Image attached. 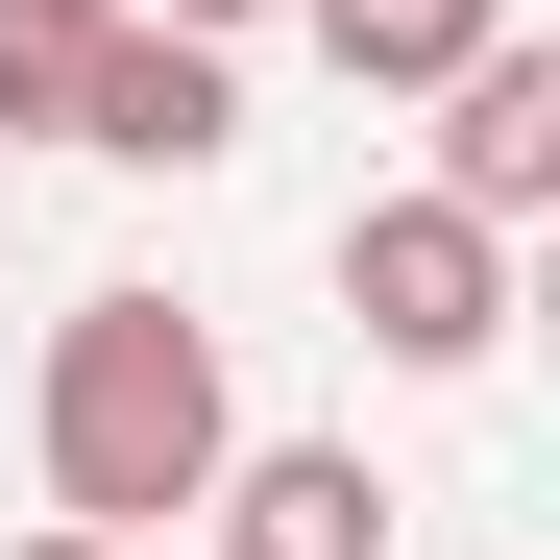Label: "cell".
<instances>
[{
    "mask_svg": "<svg viewBox=\"0 0 560 560\" xmlns=\"http://www.w3.org/2000/svg\"><path fill=\"white\" fill-rule=\"evenodd\" d=\"M25 439H49V512H73V536L171 560V536H196V488H220V439H244L220 317H171V293H73V317H49Z\"/></svg>",
    "mask_w": 560,
    "mask_h": 560,
    "instance_id": "6da1fadb",
    "label": "cell"
},
{
    "mask_svg": "<svg viewBox=\"0 0 560 560\" xmlns=\"http://www.w3.org/2000/svg\"><path fill=\"white\" fill-rule=\"evenodd\" d=\"M341 317H365V365L463 390V365L512 341V220H463L439 171H415V196H365V220H341Z\"/></svg>",
    "mask_w": 560,
    "mask_h": 560,
    "instance_id": "7a4b0ae2",
    "label": "cell"
},
{
    "mask_svg": "<svg viewBox=\"0 0 560 560\" xmlns=\"http://www.w3.org/2000/svg\"><path fill=\"white\" fill-rule=\"evenodd\" d=\"M73 147H98V171H220V147H244V49L98 0V25H73Z\"/></svg>",
    "mask_w": 560,
    "mask_h": 560,
    "instance_id": "3957f363",
    "label": "cell"
},
{
    "mask_svg": "<svg viewBox=\"0 0 560 560\" xmlns=\"http://www.w3.org/2000/svg\"><path fill=\"white\" fill-rule=\"evenodd\" d=\"M415 98H439V196L536 244V220H560V49H536V25H488L463 73H415Z\"/></svg>",
    "mask_w": 560,
    "mask_h": 560,
    "instance_id": "277c9868",
    "label": "cell"
},
{
    "mask_svg": "<svg viewBox=\"0 0 560 560\" xmlns=\"http://www.w3.org/2000/svg\"><path fill=\"white\" fill-rule=\"evenodd\" d=\"M390 463H365V439H220V488H196V536L220 560H390Z\"/></svg>",
    "mask_w": 560,
    "mask_h": 560,
    "instance_id": "5b68a950",
    "label": "cell"
},
{
    "mask_svg": "<svg viewBox=\"0 0 560 560\" xmlns=\"http://www.w3.org/2000/svg\"><path fill=\"white\" fill-rule=\"evenodd\" d=\"M293 25H317V73H341V98H415V73H463L512 0H293Z\"/></svg>",
    "mask_w": 560,
    "mask_h": 560,
    "instance_id": "8992f818",
    "label": "cell"
},
{
    "mask_svg": "<svg viewBox=\"0 0 560 560\" xmlns=\"http://www.w3.org/2000/svg\"><path fill=\"white\" fill-rule=\"evenodd\" d=\"M0 147H73V25H0Z\"/></svg>",
    "mask_w": 560,
    "mask_h": 560,
    "instance_id": "52a82bcc",
    "label": "cell"
},
{
    "mask_svg": "<svg viewBox=\"0 0 560 560\" xmlns=\"http://www.w3.org/2000/svg\"><path fill=\"white\" fill-rule=\"evenodd\" d=\"M147 25H220V49H244V25H293V0H147Z\"/></svg>",
    "mask_w": 560,
    "mask_h": 560,
    "instance_id": "ba28073f",
    "label": "cell"
},
{
    "mask_svg": "<svg viewBox=\"0 0 560 560\" xmlns=\"http://www.w3.org/2000/svg\"><path fill=\"white\" fill-rule=\"evenodd\" d=\"M25 560H122V536H73V512H49V536H25Z\"/></svg>",
    "mask_w": 560,
    "mask_h": 560,
    "instance_id": "9c48e42d",
    "label": "cell"
},
{
    "mask_svg": "<svg viewBox=\"0 0 560 560\" xmlns=\"http://www.w3.org/2000/svg\"><path fill=\"white\" fill-rule=\"evenodd\" d=\"M0 25H98V0H0Z\"/></svg>",
    "mask_w": 560,
    "mask_h": 560,
    "instance_id": "30bf717a",
    "label": "cell"
}]
</instances>
